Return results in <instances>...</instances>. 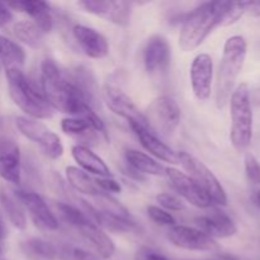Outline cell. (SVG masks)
I'll list each match as a JSON object with an SVG mask.
<instances>
[{
    "mask_svg": "<svg viewBox=\"0 0 260 260\" xmlns=\"http://www.w3.org/2000/svg\"><path fill=\"white\" fill-rule=\"evenodd\" d=\"M42 94L53 111L80 117L89 106L70 73L60 68L55 60L46 58L41 65Z\"/></svg>",
    "mask_w": 260,
    "mask_h": 260,
    "instance_id": "cell-1",
    "label": "cell"
},
{
    "mask_svg": "<svg viewBox=\"0 0 260 260\" xmlns=\"http://www.w3.org/2000/svg\"><path fill=\"white\" fill-rule=\"evenodd\" d=\"M230 4L231 2L202 3L188 13L180 28V48L184 52H190L200 47L216 27L222 25Z\"/></svg>",
    "mask_w": 260,
    "mask_h": 260,
    "instance_id": "cell-2",
    "label": "cell"
},
{
    "mask_svg": "<svg viewBox=\"0 0 260 260\" xmlns=\"http://www.w3.org/2000/svg\"><path fill=\"white\" fill-rule=\"evenodd\" d=\"M248 43L243 36H231L223 45L222 57L216 83V106L225 108L235 89L236 80L245 63Z\"/></svg>",
    "mask_w": 260,
    "mask_h": 260,
    "instance_id": "cell-3",
    "label": "cell"
},
{
    "mask_svg": "<svg viewBox=\"0 0 260 260\" xmlns=\"http://www.w3.org/2000/svg\"><path fill=\"white\" fill-rule=\"evenodd\" d=\"M8 89L15 106L29 118L47 119L53 116V108L38 90L36 84L25 75L20 68L5 69Z\"/></svg>",
    "mask_w": 260,
    "mask_h": 260,
    "instance_id": "cell-4",
    "label": "cell"
},
{
    "mask_svg": "<svg viewBox=\"0 0 260 260\" xmlns=\"http://www.w3.org/2000/svg\"><path fill=\"white\" fill-rule=\"evenodd\" d=\"M230 140L234 149L245 151L253 140V104L248 84L241 83L230 96Z\"/></svg>",
    "mask_w": 260,
    "mask_h": 260,
    "instance_id": "cell-5",
    "label": "cell"
},
{
    "mask_svg": "<svg viewBox=\"0 0 260 260\" xmlns=\"http://www.w3.org/2000/svg\"><path fill=\"white\" fill-rule=\"evenodd\" d=\"M179 164L188 173V177L196 182V184L206 193L213 206L228 205V194L221 185L220 180L216 178L212 170L202 161L187 151L178 152Z\"/></svg>",
    "mask_w": 260,
    "mask_h": 260,
    "instance_id": "cell-6",
    "label": "cell"
},
{
    "mask_svg": "<svg viewBox=\"0 0 260 260\" xmlns=\"http://www.w3.org/2000/svg\"><path fill=\"white\" fill-rule=\"evenodd\" d=\"M149 128L155 135L169 137L180 123V108L177 102L168 95L157 96L144 113Z\"/></svg>",
    "mask_w": 260,
    "mask_h": 260,
    "instance_id": "cell-7",
    "label": "cell"
},
{
    "mask_svg": "<svg viewBox=\"0 0 260 260\" xmlns=\"http://www.w3.org/2000/svg\"><path fill=\"white\" fill-rule=\"evenodd\" d=\"M15 124L24 137L40 145L50 159L57 160L63 155V145L60 137L45 123L29 117H17Z\"/></svg>",
    "mask_w": 260,
    "mask_h": 260,
    "instance_id": "cell-8",
    "label": "cell"
},
{
    "mask_svg": "<svg viewBox=\"0 0 260 260\" xmlns=\"http://www.w3.org/2000/svg\"><path fill=\"white\" fill-rule=\"evenodd\" d=\"M24 211L29 213L30 220L36 228L42 231H55L58 229V221L42 197L33 190H13Z\"/></svg>",
    "mask_w": 260,
    "mask_h": 260,
    "instance_id": "cell-9",
    "label": "cell"
},
{
    "mask_svg": "<svg viewBox=\"0 0 260 260\" xmlns=\"http://www.w3.org/2000/svg\"><path fill=\"white\" fill-rule=\"evenodd\" d=\"M103 99L109 109L117 116L122 117L129 123H139L147 126L144 113H141L131 98L117 84L107 83L103 89Z\"/></svg>",
    "mask_w": 260,
    "mask_h": 260,
    "instance_id": "cell-10",
    "label": "cell"
},
{
    "mask_svg": "<svg viewBox=\"0 0 260 260\" xmlns=\"http://www.w3.org/2000/svg\"><path fill=\"white\" fill-rule=\"evenodd\" d=\"M167 239L174 246L190 251H215L218 249L215 239L189 226L174 225L167 233Z\"/></svg>",
    "mask_w": 260,
    "mask_h": 260,
    "instance_id": "cell-11",
    "label": "cell"
},
{
    "mask_svg": "<svg viewBox=\"0 0 260 260\" xmlns=\"http://www.w3.org/2000/svg\"><path fill=\"white\" fill-rule=\"evenodd\" d=\"M78 5L86 13L103 18L117 25H127L131 18V5L127 2L114 0H81Z\"/></svg>",
    "mask_w": 260,
    "mask_h": 260,
    "instance_id": "cell-12",
    "label": "cell"
},
{
    "mask_svg": "<svg viewBox=\"0 0 260 260\" xmlns=\"http://www.w3.org/2000/svg\"><path fill=\"white\" fill-rule=\"evenodd\" d=\"M190 84L194 96L200 102L210 99L212 91L213 61L208 53H198L190 65Z\"/></svg>",
    "mask_w": 260,
    "mask_h": 260,
    "instance_id": "cell-13",
    "label": "cell"
},
{
    "mask_svg": "<svg viewBox=\"0 0 260 260\" xmlns=\"http://www.w3.org/2000/svg\"><path fill=\"white\" fill-rule=\"evenodd\" d=\"M0 177L14 185H19L22 179L20 149L9 136H0Z\"/></svg>",
    "mask_w": 260,
    "mask_h": 260,
    "instance_id": "cell-14",
    "label": "cell"
},
{
    "mask_svg": "<svg viewBox=\"0 0 260 260\" xmlns=\"http://www.w3.org/2000/svg\"><path fill=\"white\" fill-rule=\"evenodd\" d=\"M165 175L169 178L173 188L177 190L178 194L182 196L188 203L198 208L215 207L206 193L185 173H182L175 168H167Z\"/></svg>",
    "mask_w": 260,
    "mask_h": 260,
    "instance_id": "cell-15",
    "label": "cell"
},
{
    "mask_svg": "<svg viewBox=\"0 0 260 260\" xmlns=\"http://www.w3.org/2000/svg\"><path fill=\"white\" fill-rule=\"evenodd\" d=\"M196 225L198 230L212 239L231 238L238 233L235 221L218 208H213L211 212L196 218Z\"/></svg>",
    "mask_w": 260,
    "mask_h": 260,
    "instance_id": "cell-16",
    "label": "cell"
},
{
    "mask_svg": "<svg viewBox=\"0 0 260 260\" xmlns=\"http://www.w3.org/2000/svg\"><path fill=\"white\" fill-rule=\"evenodd\" d=\"M73 36L79 47L88 57L99 60V58H104L109 53L108 41L94 28L76 24L73 28Z\"/></svg>",
    "mask_w": 260,
    "mask_h": 260,
    "instance_id": "cell-17",
    "label": "cell"
},
{
    "mask_svg": "<svg viewBox=\"0 0 260 260\" xmlns=\"http://www.w3.org/2000/svg\"><path fill=\"white\" fill-rule=\"evenodd\" d=\"M129 126L139 139L140 144L147 152H150V155L169 164H179L178 152H175L172 147L162 142L149 127L139 123H129Z\"/></svg>",
    "mask_w": 260,
    "mask_h": 260,
    "instance_id": "cell-18",
    "label": "cell"
},
{
    "mask_svg": "<svg viewBox=\"0 0 260 260\" xmlns=\"http://www.w3.org/2000/svg\"><path fill=\"white\" fill-rule=\"evenodd\" d=\"M172 50L164 36H152L145 47L144 63L149 74H156L167 70L170 63Z\"/></svg>",
    "mask_w": 260,
    "mask_h": 260,
    "instance_id": "cell-19",
    "label": "cell"
},
{
    "mask_svg": "<svg viewBox=\"0 0 260 260\" xmlns=\"http://www.w3.org/2000/svg\"><path fill=\"white\" fill-rule=\"evenodd\" d=\"M76 231L84 240V243L90 246L101 258L109 259L113 256L114 251H116V245H114L113 240L104 233L103 229L99 228L93 221H88L80 228L76 229Z\"/></svg>",
    "mask_w": 260,
    "mask_h": 260,
    "instance_id": "cell-20",
    "label": "cell"
},
{
    "mask_svg": "<svg viewBox=\"0 0 260 260\" xmlns=\"http://www.w3.org/2000/svg\"><path fill=\"white\" fill-rule=\"evenodd\" d=\"M8 5L9 8H14V9L29 15L33 19L32 22L40 28L43 35L52 30L55 20H53V15L48 3L40 2V0H25V2H18Z\"/></svg>",
    "mask_w": 260,
    "mask_h": 260,
    "instance_id": "cell-21",
    "label": "cell"
},
{
    "mask_svg": "<svg viewBox=\"0 0 260 260\" xmlns=\"http://www.w3.org/2000/svg\"><path fill=\"white\" fill-rule=\"evenodd\" d=\"M71 155L74 160L79 164L81 170L88 174L96 175V177H112L111 169L106 164L103 159L95 152L91 151L90 147L85 145H74L71 147Z\"/></svg>",
    "mask_w": 260,
    "mask_h": 260,
    "instance_id": "cell-22",
    "label": "cell"
},
{
    "mask_svg": "<svg viewBox=\"0 0 260 260\" xmlns=\"http://www.w3.org/2000/svg\"><path fill=\"white\" fill-rule=\"evenodd\" d=\"M124 159L134 172L140 174L155 175V177H162L165 175L167 168L162 167L157 160L151 157L145 152L139 151L135 149H128L124 152Z\"/></svg>",
    "mask_w": 260,
    "mask_h": 260,
    "instance_id": "cell-23",
    "label": "cell"
},
{
    "mask_svg": "<svg viewBox=\"0 0 260 260\" xmlns=\"http://www.w3.org/2000/svg\"><path fill=\"white\" fill-rule=\"evenodd\" d=\"M20 251L28 260H58V246L41 238L22 241Z\"/></svg>",
    "mask_w": 260,
    "mask_h": 260,
    "instance_id": "cell-24",
    "label": "cell"
},
{
    "mask_svg": "<svg viewBox=\"0 0 260 260\" xmlns=\"http://www.w3.org/2000/svg\"><path fill=\"white\" fill-rule=\"evenodd\" d=\"M0 203H2L3 210H4L10 223L18 230H25V228H27L25 211L17 196L14 194V192L5 187L0 188Z\"/></svg>",
    "mask_w": 260,
    "mask_h": 260,
    "instance_id": "cell-25",
    "label": "cell"
},
{
    "mask_svg": "<svg viewBox=\"0 0 260 260\" xmlns=\"http://www.w3.org/2000/svg\"><path fill=\"white\" fill-rule=\"evenodd\" d=\"M71 78H73L74 83L78 86L80 93L85 98L86 103L91 107L93 109L96 108L98 106V88H96L95 78H94L93 73L89 70L85 66H76L73 71L70 73Z\"/></svg>",
    "mask_w": 260,
    "mask_h": 260,
    "instance_id": "cell-26",
    "label": "cell"
},
{
    "mask_svg": "<svg viewBox=\"0 0 260 260\" xmlns=\"http://www.w3.org/2000/svg\"><path fill=\"white\" fill-rule=\"evenodd\" d=\"M66 180H68L69 184L76 190V192L81 193V194H86L89 197H99V196L104 194L103 190H101V188L96 185L95 180L85 173L84 170H81L78 167H68L65 170Z\"/></svg>",
    "mask_w": 260,
    "mask_h": 260,
    "instance_id": "cell-27",
    "label": "cell"
},
{
    "mask_svg": "<svg viewBox=\"0 0 260 260\" xmlns=\"http://www.w3.org/2000/svg\"><path fill=\"white\" fill-rule=\"evenodd\" d=\"M25 61V52L20 45L0 35V65L5 69L20 68Z\"/></svg>",
    "mask_w": 260,
    "mask_h": 260,
    "instance_id": "cell-28",
    "label": "cell"
},
{
    "mask_svg": "<svg viewBox=\"0 0 260 260\" xmlns=\"http://www.w3.org/2000/svg\"><path fill=\"white\" fill-rule=\"evenodd\" d=\"M13 35L18 41L30 48H40L43 45V33L32 20H22L15 23Z\"/></svg>",
    "mask_w": 260,
    "mask_h": 260,
    "instance_id": "cell-29",
    "label": "cell"
},
{
    "mask_svg": "<svg viewBox=\"0 0 260 260\" xmlns=\"http://www.w3.org/2000/svg\"><path fill=\"white\" fill-rule=\"evenodd\" d=\"M61 129L70 136H85L86 139L96 134L88 119L83 117H68L61 121ZM99 135V134H98Z\"/></svg>",
    "mask_w": 260,
    "mask_h": 260,
    "instance_id": "cell-30",
    "label": "cell"
},
{
    "mask_svg": "<svg viewBox=\"0 0 260 260\" xmlns=\"http://www.w3.org/2000/svg\"><path fill=\"white\" fill-rule=\"evenodd\" d=\"M56 208L58 211V215L61 216L63 221H65L68 225H70L71 228H74L76 230L78 228H80L81 225L86 223L88 221H90V218L88 217L84 211L79 210L75 206L68 205V203H57Z\"/></svg>",
    "mask_w": 260,
    "mask_h": 260,
    "instance_id": "cell-31",
    "label": "cell"
},
{
    "mask_svg": "<svg viewBox=\"0 0 260 260\" xmlns=\"http://www.w3.org/2000/svg\"><path fill=\"white\" fill-rule=\"evenodd\" d=\"M147 215L156 225L169 226V228L175 225V218L173 217L172 213L162 210L161 207H157V206H149L147 207Z\"/></svg>",
    "mask_w": 260,
    "mask_h": 260,
    "instance_id": "cell-32",
    "label": "cell"
},
{
    "mask_svg": "<svg viewBox=\"0 0 260 260\" xmlns=\"http://www.w3.org/2000/svg\"><path fill=\"white\" fill-rule=\"evenodd\" d=\"M245 165V173L249 182L253 183L254 185H260V164L254 155L248 154L244 160Z\"/></svg>",
    "mask_w": 260,
    "mask_h": 260,
    "instance_id": "cell-33",
    "label": "cell"
},
{
    "mask_svg": "<svg viewBox=\"0 0 260 260\" xmlns=\"http://www.w3.org/2000/svg\"><path fill=\"white\" fill-rule=\"evenodd\" d=\"M156 202L165 211H182L184 210V203L175 196L169 193H160L156 196Z\"/></svg>",
    "mask_w": 260,
    "mask_h": 260,
    "instance_id": "cell-34",
    "label": "cell"
},
{
    "mask_svg": "<svg viewBox=\"0 0 260 260\" xmlns=\"http://www.w3.org/2000/svg\"><path fill=\"white\" fill-rule=\"evenodd\" d=\"M94 180H95L96 185L101 188V190H103L107 194H109V193H119L122 190L121 184L113 177H98Z\"/></svg>",
    "mask_w": 260,
    "mask_h": 260,
    "instance_id": "cell-35",
    "label": "cell"
},
{
    "mask_svg": "<svg viewBox=\"0 0 260 260\" xmlns=\"http://www.w3.org/2000/svg\"><path fill=\"white\" fill-rule=\"evenodd\" d=\"M12 20H13L12 9H10L9 5L8 4L0 2V28H3L4 25L9 24Z\"/></svg>",
    "mask_w": 260,
    "mask_h": 260,
    "instance_id": "cell-36",
    "label": "cell"
},
{
    "mask_svg": "<svg viewBox=\"0 0 260 260\" xmlns=\"http://www.w3.org/2000/svg\"><path fill=\"white\" fill-rule=\"evenodd\" d=\"M245 13L254 15V17H260V2H243Z\"/></svg>",
    "mask_w": 260,
    "mask_h": 260,
    "instance_id": "cell-37",
    "label": "cell"
},
{
    "mask_svg": "<svg viewBox=\"0 0 260 260\" xmlns=\"http://www.w3.org/2000/svg\"><path fill=\"white\" fill-rule=\"evenodd\" d=\"M141 260H169L165 255L151 250V249H145L144 253H141Z\"/></svg>",
    "mask_w": 260,
    "mask_h": 260,
    "instance_id": "cell-38",
    "label": "cell"
},
{
    "mask_svg": "<svg viewBox=\"0 0 260 260\" xmlns=\"http://www.w3.org/2000/svg\"><path fill=\"white\" fill-rule=\"evenodd\" d=\"M250 101L251 104H254L255 107H260V86L250 91Z\"/></svg>",
    "mask_w": 260,
    "mask_h": 260,
    "instance_id": "cell-39",
    "label": "cell"
},
{
    "mask_svg": "<svg viewBox=\"0 0 260 260\" xmlns=\"http://www.w3.org/2000/svg\"><path fill=\"white\" fill-rule=\"evenodd\" d=\"M250 198H251V202H253V205L260 210V189L254 190V192L251 193Z\"/></svg>",
    "mask_w": 260,
    "mask_h": 260,
    "instance_id": "cell-40",
    "label": "cell"
},
{
    "mask_svg": "<svg viewBox=\"0 0 260 260\" xmlns=\"http://www.w3.org/2000/svg\"><path fill=\"white\" fill-rule=\"evenodd\" d=\"M5 238V228L4 223H3L2 218H0V244H2V240Z\"/></svg>",
    "mask_w": 260,
    "mask_h": 260,
    "instance_id": "cell-41",
    "label": "cell"
},
{
    "mask_svg": "<svg viewBox=\"0 0 260 260\" xmlns=\"http://www.w3.org/2000/svg\"><path fill=\"white\" fill-rule=\"evenodd\" d=\"M84 260H96L95 258H93V256H90V258H88V259H84Z\"/></svg>",
    "mask_w": 260,
    "mask_h": 260,
    "instance_id": "cell-42",
    "label": "cell"
},
{
    "mask_svg": "<svg viewBox=\"0 0 260 260\" xmlns=\"http://www.w3.org/2000/svg\"><path fill=\"white\" fill-rule=\"evenodd\" d=\"M216 260H223V259H216Z\"/></svg>",
    "mask_w": 260,
    "mask_h": 260,
    "instance_id": "cell-43",
    "label": "cell"
},
{
    "mask_svg": "<svg viewBox=\"0 0 260 260\" xmlns=\"http://www.w3.org/2000/svg\"><path fill=\"white\" fill-rule=\"evenodd\" d=\"M0 260H5V259H0Z\"/></svg>",
    "mask_w": 260,
    "mask_h": 260,
    "instance_id": "cell-44",
    "label": "cell"
}]
</instances>
